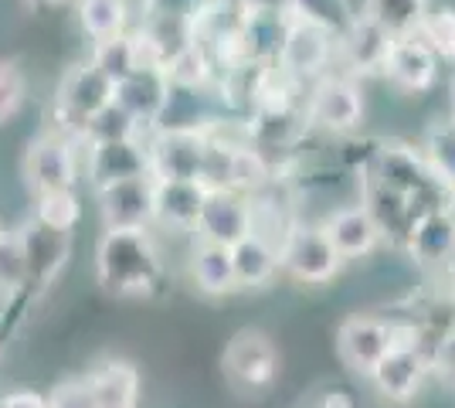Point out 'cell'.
<instances>
[{
  "mask_svg": "<svg viewBox=\"0 0 455 408\" xmlns=\"http://www.w3.org/2000/svg\"><path fill=\"white\" fill-rule=\"evenodd\" d=\"M44 398H48V408H95V398H92V391H89V381H85V378L58 381Z\"/></svg>",
  "mask_w": 455,
  "mask_h": 408,
  "instance_id": "d590c367",
  "label": "cell"
},
{
  "mask_svg": "<svg viewBox=\"0 0 455 408\" xmlns=\"http://www.w3.org/2000/svg\"><path fill=\"white\" fill-rule=\"evenodd\" d=\"M99 214L106 228H153V204H156V177L140 174L95 188Z\"/></svg>",
  "mask_w": 455,
  "mask_h": 408,
  "instance_id": "8fae6325",
  "label": "cell"
},
{
  "mask_svg": "<svg viewBox=\"0 0 455 408\" xmlns=\"http://www.w3.org/2000/svg\"><path fill=\"white\" fill-rule=\"evenodd\" d=\"M333 59H337V35L330 28L306 18H289L283 48L275 59L279 76L296 78V82L320 78L323 72H330Z\"/></svg>",
  "mask_w": 455,
  "mask_h": 408,
  "instance_id": "52a82bcc",
  "label": "cell"
},
{
  "mask_svg": "<svg viewBox=\"0 0 455 408\" xmlns=\"http://www.w3.org/2000/svg\"><path fill=\"white\" fill-rule=\"evenodd\" d=\"M147 14H171V18H188V20H204L211 0H143Z\"/></svg>",
  "mask_w": 455,
  "mask_h": 408,
  "instance_id": "8d00e7d4",
  "label": "cell"
},
{
  "mask_svg": "<svg viewBox=\"0 0 455 408\" xmlns=\"http://www.w3.org/2000/svg\"><path fill=\"white\" fill-rule=\"evenodd\" d=\"M113 99H116V85L95 68L92 61H82L76 68H68L65 78H61V85H58V116L68 123L61 133L82 136L85 119L95 116Z\"/></svg>",
  "mask_w": 455,
  "mask_h": 408,
  "instance_id": "30bf717a",
  "label": "cell"
},
{
  "mask_svg": "<svg viewBox=\"0 0 455 408\" xmlns=\"http://www.w3.org/2000/svg\"><path fill=\"white\" fill-rule=\"evenodd\" d=\"M428 7L432 0H367L361 14L380 24L391 38H404V35H418Z\"/></svg>",
  "mask_w": 455,
  "mask_h": 408,
  "instance_id": "4316f807",
  "label": "cell"
},
{
  "mask_svg": "<svg viewBox=\"0 0 455 408\" xmlns=\"http://www.w3.org/2000/svg\"><path fill=\"white\" fill-rule=\"evenodd\" d=\"M89 391L95 398V408H140V391H143V381H140V371L130 361H106L99 368L89 371Z\"/></svg>",
  "mask_w": 455,
  "mask_h": 408,
  "instance_id": "cb8c5ba5",
  "label": "cell"
},
{
  "mask_svg": "<svg viewBox=\"0 0 455 408\" xmlns=\"http://www.w3.org/2000/svg\"><path fill=\"white\" fill-rule=\"evenodd\" d=\"M0 232H4V228H0Z\"/></svg>",
  "mask_w": 455,
  "mask_h": 408,
  "instance_id": "7bdbcfd3",
  "label": "cell"
},
{
  "mask_svg": "<svg viewBox=\"0 0 455 408\" xmlns=\"http://www.w3.org/2000/svg\"><path fill=\"white\" fill-rule=\"evenodd\" d=\"M438 68H442V61H438L435 52L418 38V35H404V38L391 41L380 76L387 78L398 92L421 96V92H432L435 89Z\"/></svg>",
  "mask_w": 455,
  "mask_h": 408,
  "instance_id": "5bb4252c",
  "label": "cell"
},
{
  "mask_svg": "<svg viewBox=\"0 0 455 408\" xmlns=\"http://www.w3.org/2000/svg\"><path fill=\"white\" fill-rule=\"evenodd\" d=\"M309 408H354V398H350V391L343 388H326Z\"/></svg>",
  "mask_w": 455,
  "mask_h": 408,
  "instance_id": "ab89813d",
  "label": "cell"
},
{
  "mask_svg": "<svg viewBox=\"0 0 455 408\" xmlns=\"http://www.w3.org/2000/svg\"><path fill=\"white\" fill-rule=\"evenodd\" d=\"M285 7H289L292 18L316 20L323 28H330L333 35H340L354 18L350 0H285Z\"/></svg>",
  "mask_w": 455,
  "mask_h": 408,
  "instance_id": "d6a6232c",
  "label": "cell"
},
{
  "mask_svg": "<svg viewBox=\"0 0 455 408\" xmlns=\"http://www.w3.org/2000/svg\"><path fill=\"white\" fill-rule=\"evenodd\" d=\"M404 249L425 269L455 262V212L449 204H428L404 228Z\"/></svg>",
  "mask_w": 455,
  "mask_h": 408,
  "instance_id": "7c38bea8",
  "label": "cell"
},
{
  "mask_svg": "<svg viewBox=\"0 0 455 408\" xmlns=\"http://www.w3.org/2000/svg\"><path fill=\"white\" fill-rule=\"evenodd\" d=\"M391 41L395 38L367 14H354L350 24L337 35V59L347 65V76H380Z\"/></svg>",
  "mask_w": 455,
  "mask_h": 408,
  "instance_id": "e0dca14e",
  "label": "cell"
},
{
  "mask_svg": "<svg viewBox=\"0 0 455 408\" xmlns=\"http://www.w3.org/2000/svg\"><path fill=\"white\" fill-rule=\"evenodd\" d=\"M320 225L323 232H326V238L333 242V249L340 252L343 262L367 259V255L378 252V245L384 242V228H380V221L363 201L333 208Z\"/></svg>",
  "mask_w": 455,
  "mask_h": 408,
  "instance_id": "9a60e30c",
  "label": "cell"
},
{
  "mask_svg": "<svg viewBox=\"0 0 455 408\" xmlns=\"http://www.w3.org/2000/svg\"><path fill=\"white\" fill-rule=\"evenodd\" d=\"M140 136H147V130L136 123L119 102H109V106H102L95 116L85 119V126H82V143H109V140H140Z\"/></svg>",
  "mask_w": 455,
  "mask_h": 408,
  "instance_id": "f546056e",
  "label": "cell"
},
{
  "mask_svg": "<svg viewBox=\"0 0 455 408\" xmlns=\"http://www.w3.org/2000/svg\"><path fill=\"white\" fill-rule=\"evenodd\" d=\"M95 68L102 72V76L109 78V82H123V78L130 76L133 68H140V52H136V38L130 31H123V35H116V38H106V41H95L92 55H89Z\"/></svg>",
  "mask_w": 455,
  "mask_h": 408,
  "instance_id": "f1b7e54d",
  "label": "cell"
},
{
  "mask_svg": "<svg viewBox=\"0 0 455 408\" xmlns=\"http://www.w3.org/2000/svg\"><path fill=\"white\" fill-rule=\"evenodd\" d=\"M289 18L292 14L279 7H248L245 18L238 20V41H242L248 65H262V68L275 65Z\"/></svg>",
  "mask_w": 455,
  "mask_h": 408,
  "instance_id": "44dd1931",
  "label": "cell"
},
{
  "mask_svg": "<svg viewBox=\"0 0 455 408\" xmlns=\"http://www.w3.org/2000/svg\"><path fill=\"white\" fill-rule=\"evenodd\" d=\"M452 119H455V78H452Z\"/></svg>",
  "mask_w": 455,
  "mask_h": 408,
  "instance_id": "b9f144b4",
  "label": "cell"
},
{
  "mask_svg": "<svg viewBox=\"0 0 455 408\" xmlns=\"http://www.w3.org/2000/svg\"><path fill=\"white\" fill-rule=\"evenodd\" d=\"M190 279L204 296H228L238 292L235 283V266H231V245L204 242L197 238L190 249Z\"/></svg>",
  "mask_w": 455,
  "mask_h": 408,
  "instance_id": "d4e9b609",
  "label": "cell"
},
{
  "mask_svg": "<svg viewBox=\"0 0 455 408\" xmlns=\"http://www.w3.org/2000/svg\"><path fill=\"white\" fill-rule=\"evenodd\" d=\"M208 191L211 188L204 180H167V177H156L153 228H167V232H177V235H194Z\"/></svg>",
  "mask_w": 455,
  "mask_h": 408,
  "instance_id": "ffe728a7",
  "label": "cell"
},
{
  "mask_svg": "<svg viewBox=\"0 0 455 408\" xmlns=\"http://www.w3.org/2000/svg\"><path fill=\"white\" fill-rule=\"evenodd\" d=\"M0 408H48V398L38 391H14L0 398Z\"/></svg>",
  "mask_w": 455,
  "mask_h": 408,
  "instance_id": "f35d334b",
  "label": "cell"
},
{
  "mask_svg": "<svg viewBox=\"0 0 455 408\" xmlns=\"http://www.w3.org/2000/svg\"><path fill=\"white\" fill-rule=\"evenodd\" d=\"M20 245L28 255V283H41L48 286L58 272L65 269V259H68V232H52L38 225L35 218L20 228Z\"/></svg>",
  "mask_w": 455,
  "mask_h": 408,
  "instance_id": "7402d4cb",
  "label": "cell"
},
{
  "mask_svg": "<svg viewBox=\"0 0 455 408\" xmlns=\"http://www.w3.org/2000/svg\"><path fill=\"white\" fill-rule=\"evenodd\" d=\"M418 38L435 52L438 61L455 65V7H428V14L418 28Z\"/></svg>",
  "mask_w": 455,
  "mask_h": 408,
  "instance_id": "1f68e13d",
  "label": "cell"
},
{
  "mask_svg": "<svg viewBox=\"0 0 455 408\" xmlns=\"http://www.w3.org/2000/svg\"><path fill=\"white\" fill-rule=\"evenodd\" d=\"M28 4H31V7H58L61 0H28Z\"/></svg>",
  "mask_w": 455,
  "mask_h": 408,
  "instance_id": "60d3db41",
  "label": "cell"
},
{
  "mask_svg": "<svg viewBox=\"0 0 455 408\" xmlns=\"http://www.w3.org/2000/svg\"><path fill=\"white\" fill-rule=\"evenodd\" d=\"M140 174H150L147 136H140V140L89 143V150H85V177L92 180V188H106V184H116V180H126V177H140Z\"/></svg>",
  "mask_w": 455,
  "mask_h": 408,
  "instance_id": "d6986e66",
  "label": "cell"
},
{
  "mask_svg": "<svg viewBox=\"0 0 455 408\" xmlns=\"http://www.w3.org/2000/svg\"><path fill=\"white\" fill-rule=\"evenodd\" d=\"M428 371H432V357L425 350V340H395L378 361V368L367 374V381L378 388L384 402L408 405L425 388Z\"/></svg>",
  "mask_w": 455,
  "mask_h": 408,
  "instance_id": "ba28073f",
  "label": "cell"
},
{
  "mask_svg": "<svg viewBox=\"0 0 455 408\" xmlns=\"http://www.w3.org/2000/svg\"><path fill=\"white\" fill-rule=\"evenodd\" d=\"M391 348V320H380L371 313H354L337 327V354L343 368L367 378L378 368V361Z\"/></svg>",
  "mask_w": 455,
  "mask_h": 408,
  "instance_id": "4fadbf2b",
  "label": "cell"
},
{
  "mask_svg": "<svg viewBox=\"0 0 455 408\" xmlns=\"http://www.w3.org/2000/svg\"><path fill=\"white\" fill-rule=\"evenodd\" d=\"M38 225L52 228V232H76V225L82 221V201H78L76 188L65 191H48V195H35V214Z\"/></svg>",
  "mask_w": 455,
  "mask_h": 408,
  "instance_id": "4dcf8cb0",
  "label": "cell"
},
{
  "mask_svg": "<svg viewBox=\"0 0 455 408\" xmlns=\"http://www.w3.org/2000/svg\"><path fill=\"white\" fill-rule=\"evenodd\" d=\"M367 184L408 197V201H415L418 208L442 204V201H432V195H438V188H449L435 174V167L428 164L425 150H415L408 143H380L378 150H371Z\"/></svg>",
  "mask_w": 455,
  "mask_h": 408,
  "instance_id": "7a4b0ae2",
  "label": "cell"
},
{
  "mask_svg": "<svg viewBox=\"0 0 455 408\" xmlns=\"http://www.w3.org/2000/svg\"><path fill=\"white\" fill-rule=\"evenodd\" d=\"M340 252L326 238L323 225L292 221L279 242V272H285L299 286H326L343 272Z\"/></svg>",
  "mask_w": 455,
  "mask_h": 408,
  "instance_id": "277c9868",
  "label": "cell"
},
{
  "mask_svg": "<svg viewBox=\"0 0 455 408\" xmlns=\"http://www.w3.org/2000/svg\"><path fill=\"white\" fill-rule=\"evenodd\" d=\"M150 174L167 180H201L204 156H208V133L204 130H153L147 136Z\"/></svg>",
  "mask_w": 455,
  "mask_h": 408,
  "instance_id": "9c48e42d",
  "label": "cell"
},
{
  "mask_svg": "<svg viewBox=\"0 0 455 408\" xmlns=\"http://www.w3.org/2000/svg\"><path fill=\"white\" fill-rule=\"evenodd\" d=\"M428 357H432V368L442 371L449 381H455V324L438 337L435 354H428Z\"/></svg>",
  "mask_w": 455,
  "mask_h": 408,
  "instance_id": "74e56055",
  "label": "cell"
},
{
  "mask_svg": "<svg viewBox=\"0 0 455 408\" xmlns=\"http://www.w3.org/2000/svg\"><path fill=\"white\" fill-rule=\"evenodd\" d=\"M225 188L238 195H262L272 188V164L268 156L251 143H231L225 164Z\"/></svg>",
  "mask_w": 455,
  "mask_h": 408,
  "instance_id": "484cf974",
  "label": "cell"
},
{
  "mask_svg": "<svg viewBox=\"0 0 455 408\" xmlns=\"http://www.w3.org/2000/svg\"><path fill=\"white\" fill-rule=\"evenodd\" d=\"M95 279L113 296H150L164 279L153 228H106L95 249Z\"/></svg>",
  "mask_w": 455,
  "mask_h": 408,
  "instance_id": "6da1fadb",
  "label": "cell"
},
{
  "mask_svg": "<svg viewBox=\"0 0 455 408\" xmlns=\"http://www.w3.org/2000/svg\"><path fill=\"white\" fill-rule=\"evenodd\" d=\"M78 136H68L61 130L41 133L31 140L20 174L31 195H48V191H65L76 188L78 180Z\"/></svg>",
  "mask_w": 455,
  "mask_h": 408,
  "instance_id": "8992f818",
  "label": "cell"
},
{
  "mask_svg": "<svg viewBox=\"0 0 455 408\" xmlns=\"http://www.w3.org/2000/svg\"><path fill=\"white\" fill-rule=\"evenodd\" d=\"M24 96H28L24 72H20L14 61L0 59V126L7 119L18 116V109L24 106Z\"/></svg>",
  "mask_w": 455,
  "mask_h": 408,
  "instance_id": "e575fe53",
  "label": "cell"
},
{
  "mask_svg": "<svg viewBox=\"0 0 455 408\" xmlns=\"http://www.w3.org/2000/svg\"><path fill=\"white\" fill-rule=\"evenodd\" d=\"M167 99H171V76L167 68H156V65H140L123 82H116V102L143 130L156 126V119L167 109Z\"/></svg>",
  "mask_w": 455,
  "mask_h": 408,
  "instance_id": "ac0fdd59",
  "label": "cell"
},
{
  "mask_svg": "<svg viewBox=\"0 0 455 408\" xmlns=\"http://www.w3.org/2000/svg\"><path fill=\"white\" fill-rule=\"evenodd\" d=\"M221 368H225L228 385L238 391L242 398H262L275 388L283 357L275 340L259 327H242L228 340L221 354Z\"/></svg>",
  "mask_w": 455,
  "mask_h": 408,
  "instance_id": "3957f363",
  "label": "cell"
},
{
  "mask_svg": "<svg viewBox=\"0 0 455 408\" xmlns=\"http://www.w3.org/2000/svg\"><path fill=\"white\" fill-rule=\"evenodd\" d=\"M126 20H130L126 0H78V24L92 41L123 35Z\"/></svg>",
  "mask_w": 455,
  "mask_h": 408,
  "instance_id": "83f0119b",
  "label": "cell"
},
{
  "mask_svg": "<svg viewBox=\"0 0 455 408\" xmlns=\"http://www.w3.org/2000/svg\"><path fill=\"white\" fill-rule=\"evenodd\" d=\"M251 232V201L248 195H238L231 188H211L204 197V208L197 218L194 238L218 242V245H235Z\"/></svg>",
  "mask_w": 455,
  "mask_h": 408,
  "instance_id": "2e32d148",
  "label": "cell"
},
{
  "mask_svg": "<svg viewBox=\"0 0 455 408\" xmlns=\"http://www.w3.org/2000/svg\"><path fill=\"white\" fill-rule=\"evenodd\" d=\"M306 123L323 133L347 136L361 130L363 123V92L361 82L347 72H323L313 78V89L306 96Z\"/></svg>",
  "mask_w": 455,
  "mask_h": 408,
  "instance_id": "5b68a950",
  "label": "cell"
},
{
  "mask_svg": "<svg viewBox=\"0 0 455 408\" xmlns=\"http://www.w3.org/2000/svg\"><path fill=\"white\" fill-rule=\"evenodd\" d=\"M28 286V255L18 232H0V292L11 296Z\"/></svg>",
  "mask_w": 455,
  "mask_h": 408,
  "instance_id": "836d02e7",
  "label": "cell"
},
{
  "mask_svg": "<svg viewBox=\"0 0 455 408\" xmlns=\"http://www.w3.org/2000/svg\"><path fill=\"white\" fill-rule=\"evenodd\" d=\"M231 266L238 290H266L279 276V245L248 232L242 242L231 245Z\"/></svg>",
  "mask_w": 455,
  "mask_h": 408,
  "instance_id": "603a6c76",
  "label": "cell"
}]
</instances>
